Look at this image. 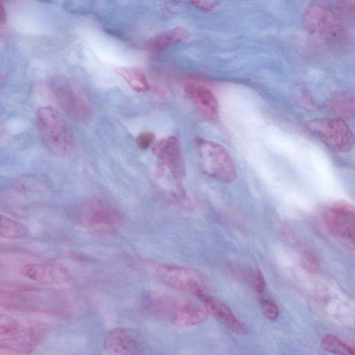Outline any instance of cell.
<instances>
[{
	"instance_id": "obj_1",
	"label": "cell",
	"mask_w": 355,
	"mask_h": 355,
	"mask_svg": "<svg viewBox=\"0 0 355 355\" xmlns=\"http://www.w3.org/2000/svg\"><path fill=\"white\" fill-rule=\"evenodd\" d=\"M147 308L154 314L178 327H191L205 321L208 312L186 297L164 293H153L146 299Z\"/></svg>"
},
{
	"instance_id": "obj_2",
	"label": "cell",
	"mask_w": 355,
	"mask_h": 355,
	"mask_svg": "<svg viewBox=\"0 0 355 355\" xmlns=\"http://www.w3.org/2000/svg\"><path fill=\"white\" fill-rule=\"evenodd\" d=\"M302 24L309 35L329 44L338 45L347 41L343 19L321 3L311 4L305 9Z\"/></svg>"
},
{
	"instance_id": "obj_3",
	"label": "cell",
	"mask_w": 355,
	"mask_h": 355,
	"mask_svg": "<svg viewBox=\"0 0 355 355\" xmlns=\"http://www.w3.org/2000/svg\"><path fill=\"white\" fill-rule=\"evenodd\" d=\"M36 122L40 137L50 151L58 156H66L71 153V135L57 109L50 105L39 107L36 112Z\"/></svg>"
},
{
	"instance_id": "obj_4",
	"label": "cell",
	"mask_w": 355,
	"mask_h": 355,
	"mask_svg": "<svg viewBox=\"0 0 355 355\" xmlns=\"http://www.w3.org/2000/svg\"><path fill=\"white\" fill-rule=\"evenodd\" d=\"M42 333L7 315L0 316V354H27L40 343Z\"/></svg>"
},
{
	"instance_id": "obj_5",
	"label": "cell",
	"mask_w": 355,
	"mask_h": 355,
	"mask_svg": "<svg viewBox=\"0 0 355 355\" xmlns=\"http://www.w3.org/2000/svg\"><path fill=\"white\" fill-rule=\"evenodd\" d=\"M201 169L208 176L223 182H231L236 178L234 162L221 145L211 141L198 139L196 141Z\"/></svg>"
},
{
	"instance_id": "obj_6",
	"label": "cell",
	"mask_w": 355,
	"mask_h": 355,
	"mask_svg": "<svg viewBox=\"0 0 355 355\" xmlns=\"http://www.w3.org/2000/svg\"><path fill=\"white\" fill-rule=\"evenodd\" d=\"M306 127L311 134L337 152H348L354 146V135L343 119H315L309 121Z\"/></svg>"
},
{
	"instance_id": "obj_7",
	"label": "cell",
	"mask_w": 355,
	"mask_h": 355,
	"mask_svg": "<svg viewBox=\"0 0 355 355\" xmlns=\"http://www.w3.org/2000/svg\"><path fill=\"white\" fill-rule=\"evenodd\" d=\"M78 220L89 230L107 232L119 227L123 217L121 211L110 204L99 199H91L80 207Z\"/></svg>"
},
{
	"instance_id": "obj_8",
	"label": "cell",
	"mask_w": 355,
	"mask_h": 355,
	"mask_svg": "<svg viewBox=\"0 0 355 355\" xmlns=\"http://www.w3.org/2000/svg\"><path fill=\"white\" fill-rule=\"evenodd\" d=\"M329 232L345 246L355 250V207L339 202L329 207L324 214Z\"/></svg>"
},
{
	"instance_id": "obj_9",
	"label": "cell",
	"mask_w": 355,
	"mask_h": 355,
	"mask_svg": "<svg viewBox=\"0 0 355 355\" xmlns=\"http://www.w3.org/2000/svg\"><path fill=\"white\" fill-rule=\"evenodd\" d=\"M51 89L55 99L69 115L82 121L89 119L91 110L89 103L76 85L60 78L52 82Z\"/></svg>"
},
{
	"instance_id": "obj_10",
	"label": "cell",
	"mask_w": 355,
	"mask_h": 355,
	"mask_svg": "<svg viewBox=\"0 0 355 355\" xmlns=\"http://www.w3.org/2000/svg\"><path fill=\"white\" fill-rule=\"evenodd\" d=\"M144 348L141 335L128 327L110 329L103 340V350L108 354H139L144 353Z\"/></svg>"
},
{
	"instance_id": "obj_11",
	"label": "cell",
	"mask_w": 355,
	"mask_h": 355,
	"mask_svg": "<svg viewBox=\"0 0 355 355\" xmlns=\"http://www.w3.org/2000/svg\"><path fill=\"white\" fill-rule=\"evenodd\" d=\"M158 277L166 284L197 297L204 292L201 276L196 271L180 266L162 265L157 267Z\"/></svg>"
},
{
	"instance_id": "obj_12",
	"label": "cell",
	"mask_w": 355,
	"mask_h": 355,
	"mask_svg": "<svg viewBox=\"0 0 355 355\" xmlns=\"http://www.w3.org/2000/svg\"><path fill=\"white\" fill-rule=\"evenodd\" d=\"M19 273L32 282L49 286L66 284L72 279L66 268L51 263H26L21 267Z\"/></svg>"
},
{
	"instance_id": "obj_13",
	"label": "cell",
	"mask_w": 355,
	"mask_h": 355,
	"mask_svg": "<svg viewBox=\"0 0 355 355\" xmlns=\"http://www.w3.org/2000/svg\"><path fill=\"white\" fill-rule=\"evenodd\" d=\"M153 150L169 168L173 178L180 182L185 175V163L178 139L174 137L162 139L154 144Z\"/></svg>"
},
{
	"instance_id": "obj_14",
	"label": "cell",
	"mask_w": 355,
	"mask_h": 355,
	"mask_svg": "<svg viewBox=\"0 0 355 355\" xmlns=\"http://www.w3.org/2000/svg\"><path fill=\"white\" fill-rule=\"evenodd\" d=\"M198 297L202 302L207 312L214 315L220 323L235 334L243 335L248 333L247 327L239 320L232 310L224 303L202 293Z\"/></svg>"
},
{
	"instance_id": "obj_15",
	"label": "cell",
	"mask_w": 355,
	"mask_h": 355,
	"mask_svg": "<svg viewBox=\"0 0 355 355\" xmlns=\"http://www.w3.org/2000/svg\"><path fill=\"white\" fill-rule=\"evenodd\" d=\"M184 90L198 110L205 118L212 121L218 119L219 113L218 101L208 88L196 83H188L185 85Z\"/></svg>"
},
{
	"instance_id": "obj_16",
	"label": "cell",
	"mask_w": 355,
	"mask_h": 355,
	"mask_svg": "<svg viewBox=\"0 0 355 355\" xmlns=\"http://www.w3.org/2000/svg\"><path fill=\"white\" fill-rule=\"evenodd\" d=\"M328 105L336 117L355 119V89H343L332 93Z\"/></svg>"
},
{
	"instance_id": "obj_17",
	"label": "cell",
	"mask_w": 355,
	"mask_h": 355,
	"mask_svg": "<svg viewBox=\"0 0 355 355\" xmlns=\"http://www.w3.org/2000/svg\"><path fill=\"white\" fill-rule=\"evenodd\" d=\"M189 33L183 27H175L158 34L148 40L146 48L152 52H159L188 37Z\"/></svg>"
},
{
	"instance_id": "obj_18",
	"label": "cell",
	"mask_w": 355,
	"mask_h": 355,
	"mask_svg": "<svg viewBox=\"0 0 355 355\" xmlns=\"http://www.w3.org/2000/svg\"><path fill=\"white\" fill-rule=\"evenodd\" d=\"M117 73L136 92H143L149 89V84L146 76L139 70L130 67H122Z\"/></svg>"
},
{
	"instance_id": "obj_19",
	"label": "cell",
	"mask_w": 355,
	"mask_h": 355,
	"mask_svg": "<svg viewBox=\"0 0 355 355\" xmlns=\"http://www.w3.org/2000/svg\"><path fill=\"white\" fill-rule=\"evenodd\" d=\"M28 229L23 223L6 216H1L0 236L5 239H20L26 236Z\"/></svg>"
},
{
	"instance_id": "obj_20",
	"label": "cell",
	"mask_w": 355,
	"mask_h": 355,
	"mask_svg": "<svg viewBox=\"0 0 355 355\" xmlns=\"http://www.w3.org/2000/svg\"><path fill=\"white\" fill-rule=\"evenodd\" d=\"M324 5L343 21L355 19V0H323Z\"/></svg>"
},
{
	"instance_id": "obj_21",
	"label": "cell",
	"mask_w": 355,
	"mask_h": 355,
	"mask_svg": "<svg viewBox=\"0 0 355 355\" xmlns=\"http://www.w3.org/2000/svg\"><path fill=\"white\" fill-rule=\"evenodd\" d=\"M321 345L324 350L332 354H355V347L331 334H327L322 338Z\"/></svg>"
},
{
	"instance_id": "obj_22",
	"label": "cell",
	"mask_w": 355,
	"mask_h": 355,
	"mask_svg": "<svg viewBox=\"0 0 355 355\" xmlns=\"http://www.w3.org/2000/svg\"><path fill=\"white\" fill-rule=\"evenodd\" d=\"M155 141V135L149 131L141 132L136 138V143L138 147L142 150H146L152 145H154Z\"/></svg>"
},
{
	"instance_id": "obj_23",
	"label": "cell",
	"mask_w": 355,
	"mask_h": 355,
	"mask_svg": "<svg viewBox=\"0 0 355 355\" xmlns=\"http://www.w3.org/2000/svg\"><path fill=\"white\" fill-rule=\"evenodd\" d=\"M261 309L264 315L270 320H276L279 315V309L277 304L270 300L262 301Z\"/></svg>"
},
{
	"instance_id": "obj_24",
	"label": "cell",
	"mask_w": 355,
	"mask_h": 355,
	"mask_svg": "<svg viewBox=\"0 0 355 355\" xmlns=\"http://www.w3.org/2000/svg\"><path fill=\"white\" fill-rule=\"evenodd\" d=\"M190 2L201 11L213 10L219 3L218 0H189Z\"/></svg>"
},
{
	"instance_id": "obj_25",
	"label": "cell",
	"mask_w": 355,
	"mask_h": 355,
	"mask_svg": "<svg viewBox=\"0 0 355 355\" xmlns=\"http://www.w3.org/2000/svg\"><path fill=\"white\" fill-rule=\"evenodd\" d=\"M302 262L303 266L311 272L318 270L319 265L315 258L308 252H304L302 256Z\"/></svg>"
},
{
	"instance_id": "obj_26",
	"label": "cell",
	"mask_w": 355,
	"mask_h": 355,
	"mask_svg": "<svg viewBox=\"0 0 355 355\" xmlns=\"http://www.w3.org/2000/svg\"><path fill=\"white\" fill-rule=\"evenodd\" d=\"M253 284L256 292L262 294L265 289V280L262 273L256 270L253 275Z\"/></svg>"
}]
</instances>
